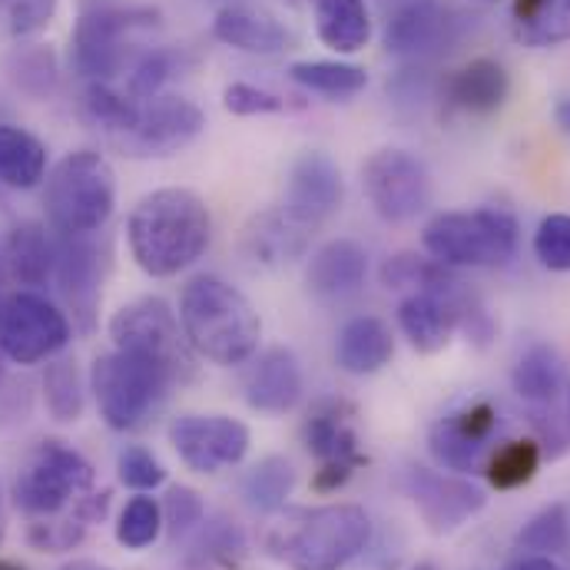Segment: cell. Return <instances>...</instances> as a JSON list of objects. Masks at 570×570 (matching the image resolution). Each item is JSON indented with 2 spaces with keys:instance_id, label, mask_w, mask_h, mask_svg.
Masks as SVG:
<instances>
[{
  "instance_id": "52",
  "label": "cell",
  "mask_w": 570,
  "mask_h": 570,
  "mask_svg": "<svg viewBox=\"0 0 570 570\" xmlns=\"http://www.w3.org/2000/svg\"><path fill=\"white\" fill-rule=\"evenodd\" d=\"M471 3H501V0H471Z\"/></svg>"
},
{
  "instance_id": "2",
  "label": "cell",
  "mask_w": 570,
  "mask_h": 570,
  "mask_svg": "<svg viewBox=\"0 0 570 570\" xmlns=\"http://www.w3.org/2000/svg\"><path fill=\"white\" fill-rule=\"evenodd\" d=\"M213 239V216L199 193L166 186L146 193L127 219L130 256L146 276L169 279L189 269Z\"/></svg>"
},
{
  "instance_id": "46",
  "label": "cell",
  "mask_w": 570,
  "mask_h": 570,
  "mask_svg": "<svg viewBox=\"0 0 570 570\" xmlns=\"http://www.w3.org/2000/svg\"><path fill=\"white\" fill-rule=\"evenodd\" d=\"M223 107L233 117H269V114H283L285 100L256 83H229L223 90Z\"/></svg>"
},
{
  "instance_id": "35",
  "label": "cell",
  "mask_w": 570,
  "mask_h": 570,
  "mask_svg": "<svg viewBox=\"0 0 570 570\" xmlns=\"http://www.w3.org/2000/svg\"><path fill=\"white\" fill-rule=\"evenodd\" d=\"M382 285L385 288H412V292H461L458 276H451L448 266H441L431 256L402 253L385 259L382 266Z\"/></svg>"
},
{
  "instance_id": "4",
  "label": "cell",
  "mask_w": 570,
  "mask_h": 570,
  "mask_svg": "<svg viewBox=\"0 0 570 570\" xmlns=\"http://www.w3.org/2000/svg\"><path fill=\"white\" fill-rule=\"evenodd\" d=\"M372 538V521L358 504H318L288 514L269 531L266 551L288 570H342Z\"/></svg>"
},
{
  "instance_id": "14",
  "label": "cell",
  "mask_w": 570,
  "mask_h": 570,
  "mask_svg": "<svg viewBox=\"0 0 570 570\" xmlns=\"http://www.w3.org/2000/svg\"><path fill=\"white\" fill-rule=\"evenodd\" d=\"M169 444L186 468L199 474H216L249 454L253 434L239 419L229 415H179L169 425Z\"/></svg>"
},
{
  "instance_id": "20",
  "label": "cell",
  "mask_w": 570,
  "mask_h": 570,
  "mask_svg": "<svg viewBox=\"0 0 570 570\" xmlns=\"http://www.w3.org/2000/svg\"><path fill=\"white\" fill-rule=\"evenodd\" d=\"M511 94L508 70L491 57H474L464 67L451 70L441 83V100L448 110L464 117H491L504 107Z\"/></svg>"
},
{
  "instance_id": "50",
  "label": "cell",
  "mask_w": 570,
  "mask_h": 570,
  "mask_svg": "<svg viewBox=\"0 0 570 570\" xmlns=\"http://www.w3.org/2000/svg\"><path fill=\"white\" fill-rule=\"evenodd\" d=\"M0 570H27V568H20L17 561H7V558H0Z\"/></svg>"
},
{
  "instance_id": "25",
  "label": "cell",
  "mask_w": 570,
  "mask_h": 570,
  "mask_svg": "<svg viewBox=\"0 0 570 570\" xmlns=\"http://www.w3.org/2000/svg\"><path fill=\"white\" fill-rule=\"evenodd\" d=\"M395 355L392 328L375 315H358L342 325L335 342V362L348 375H375Z\"/></svg>"
},
{
  "instance_id": "15",
  "label": "cell",
  "mask_w": 570,
  "mask_h": 570,
  "mask_svg": "<svg viewBox=\"0 0 570 570\" xmlns=\"http://www.w3.org/2000/svg\"><path fill=\"white\" fill-rule=\"evenodd\" d=\"M203 130H206V117L193 100L176 97V94H159L153 100H142L137 127L117 142L130 156L166 159V156L186 149L189 142L199 140Z\"/></svg>"
},
{
  "instance_id": "23",
  "label": "cell",
  "mask_w": 570,
  "mask_h": 570,
  "mask_svg": "<svg viewBox=\"0 0 570 570\" xmlns=\"http://www.w3.org/2000/svg\"><path fill=\"white\" fill-rule=\"evenodd\" d=\"M213 37L233 50L253 53V57H279L285 50H292L295 33L283 27L273 13L256 10V7H223L213 20Z\"/></svg>"
},
{
  "instance_id": "47",
  "label": "cell",
  "mask_w": 570,
  "mask_h": 570,
  "mask_svg": "<svg viewBox=\"0 0 570 570\" xmlns=\"http://www.w3.org/2000/svg\"><path fill=\"white\" fill-rule=\"evenodd\" d=\"M508 570H564L554 564V558H534V554H518V561Z\"/></svg>"
},
{
  "instance_id": "12",
  "label": "cell",
  "mask_w": 570,
  "mask_h": 570,
  "mask_svg": "<svg viewBox=\"0 0 570 570\" xmlns=\"http://www.w3.org/2000/svg\"><path fill=\"white\" fill-rule=\"evenodd\" d=\"M362 189L385 223H412L431 206V173L409 149L385 146L362 166Z\"/></svg>"
},
{
  "instance_id": "3",
  "label": "cell",
  "mask_w": 570,
  "mask_h": 570,
  "mask_svg": "<svg viewBox=\"0 0 570 570\" xmlns=\"http://www.w3.org/2000/svg\"><path fill=\"white\" fill-rule=\"evenodd\" d=\"M179 322L193 352L213 365H246L259 352L263 318L256 305L219 276H196L183 285Z\"/></svg>"
},
{
  "instance_id": "33",
  "label": "cell",
  "mask_w": 570,
  "mask_h": 570,
  "mask_svg": "<svg viewBox=\"0 0 570 570\" xmlns=\"http://www.w3.org/2000/svg\"><path fill=\"white\" fill-rule=\"evenodd\" d=\"M544 461V444L538 438H514L491 448L484 461V478L494 491H518L534 481Z\"/></svg>"
},
{
  "instance_id": "8",
  "label": "cell",
  "mask_w": 570,
  "mask_h": 570,
  "mask_svg": "<svg viewBox=\"0 0 570 570\" xmlns=\"http://www.w3.org/2000/svg\"><path fill=\"white\" fill-rule=\"evenodd\" d=\"M173 389V379L130 352H107L97 355L90 368V392L97 399L100 419L114 431H137L142 428L166 402Z\"/></svg>"
},
{
  "instance_id": "42",
  "label": "cell",
  "mask_w": 570,
  "mask_h": 570,
  "mask_svg": "<svg viewBox=\"0 0 570 570\" xmlns=\"http://www.w3.org/2000/svg\"><path fill=\"white\" fill-rule=\"evenodd\" d=\"M534 256L551 273H570V213H551L534 233Z\"/></svg>"
},
{
  "instance_id": "38",
  "label": "cell",
  "mask_w": 570,
  "mask_h": 570,
  "mask_svg": "<svg viewBox=\"0 0 570 570\" xmlns=\"http://www.w3.org/2000/svg\"><path fill=\"white\" fill-rule=\"evenodd\" d=\"M570 541V518L564 504H551L541 514H534L521 534L514 538L518 554H534V558H554L568 548Z\"/></svg>"
},
{
  "instance_id": "54",
  "label": "cell",
  "mask_w": 570,
  "mask_h": 570,
  "mask_svg": "<svg viewBox=\"0 0 570 570\" xmlns=\"http://www.w3.org/2000/svg\"><path fill=\"white\" fill-rule=\"evenodd\" d=\"M0 302H3V295H0Z\"/></svg>"
},
{
  "instance_id": "32",
  "label": "cell",
  "mask_w": 570,
  "mask_h": 570,
  "mask_svg": "<svg viewBox=\"0 0 570 570\" xmlns=\"http://www.w3.org/2000/svg\"><path fill=\"white\" fill-rule=\"evenodd\" d=\"M288 80L295 87L328 97V100H348L368 87L365 67L345 63V60H295L288 67Z\"/></svg>"
},
{
  "instance_id": "1",
  "label": "cell",
  "mask_w": 570,
  "mask_h": 570,
  "mask_svg": "<svg viewBox=\"0 0 570 570\" xmlns=\"http://www.w3.org/2000/svg\"><path fill=\"white\" fill-rule=\"evenodd\" d=\"M94 464L60 438L33 444L13 478V504L27 518V541L37 551H73L110 511V491H94Z\"/></svg>"
},
{
  "instance_id": "39",
  "label": "cell",
  "mask_w": 570,
  "mask_h": 570,
  "mask_svg": "<svg viewBox=\"0 0 570 570\" xmlns=\"http://www.w3.org/2000/svg\"><path fill=\"white\" fill-rule=\"evenodd\" d=\"M7 77L17 90L30 97H43L57 87V60L50 47H17L7 57Z\"/></svg>"
},
{
  "instance_id": "7",
  "label": "cell",
  "mask_w": 570,
  "mask_h": 570,
  "mask_svg": "<svg viewBox=\"0 0 570 570\" xmlns=\"http://www.w3.org/2000/svg\"><path fill=\"white\" fill-rule=\"evenodd\" d=\"M521 226L508 209H464L438 213L422 233L431 259L448 269H494L508 266L518 253Z\"/></svg>"
},
{
  "instance_id": "24",
  "label": "cell",
  "mask_w": 570,
  "mask_h": 570,
  "mask_svg": "<svg viewBox=\"0 0 570 570\" xmlns=\"http://www.w3.org/2000/svg\"><path fill=\"white\" fill-rule=\"evenodd\" d=\"M448 10L438 0H409L385 23V50L402 60L434 53L448 37Z\"/></svg>"
},
{
  "instance_id": "21",
  "label": "cell",
  "mask_w": 570,
  "mask_h": 570,
  "mask_svg": "<svg viewBox=\"0 0 570 570\" xmlns=\"http://www.w3.org/2000/svg\"><path fill=\"white\" fill-rule=\"evenodd\" d=\"M302 368H298V358L276 345V348H266L246 372L243 379V392H246V402L249 409L256 412H266V415H285L292 412L298 402H302Z\"/></svg>"
},
{
  "instance_id": "16",
  "label": "cell",
  "mask_w": 570,
  "mask_h": 570,
  "mask_svg": "<svg viewBox=\"0 0 570 570\" xmlns=\"http://www.w3.org/2000/svg\"><path fill=\"white\" fill-rule=\"evenodd\" d=\"M494 431H498V409L491 402H471V405L444 415L431 428L428 448L444 471L471 474V471L484 468V461L494 448L491 444Z\"/></svg>"
},
{
  "instance_id": "53",
  "label": "cell",
  "mask_w": 570,
  "mask_h": 570,
  "mask_svg": "<svg viewBox=\"0 0 570 570\" xmlns=\"http://www.w3.org/2000/svg\"><path fill=\"white\" fill-rule=\"evenodd\" d=\"M568 425H570V395H568Z\"/></svg>"
},
{
  "instance_id": "30",
  "label": "cell",
  "mask_w": 570,
  "mask_h": 570,
  "mask_svg": "<svg viewBox=\"0 0 570 570\" xmlns=\"http://www.w3.org/2000/svg\"><path fill=\"white\" fill-rule=\"evenodd\" d=\"M511 385L531 405H554L561 389H564V362H561V355L544 342L531 345L518 358V365L511 372Z\"/></svg>"
},
{
  "instance_id": "22",
  "label": "cell",
  "mask_w": 570,
  "mask_h": 570,
  "mask_svg": "<svg viewBox=\"0 0 570 570\" xmlns=\"http://www.w3.org/2000/svg\"><path fill=\"white\" fill-rule=\"evenodd\" d=\"M368 276V253L352 239L325 243L305 266V285L322 302H345L362 292Z\"/></svg>"
},
{
  "instance_id": "9",
  "label": "cell",
  "mask_w": 570,
  "mask_h": 570,
  "mask_svg": "<svg viewBox=\"0 0 570 570\" xmlns=\"http://www.w3.org/2000/svg\"><path fill=\"white\" fill-rule=\"evenodd\" d=\"M110 338H114V348L159 365L173 379V385L196 379V352L183 332V322L156 295L124 305L110 318Z\"/></svg>"
},
{
  "instance_id": "13",
  "label": "cell",
  "mask_w": 570,
  "mask_h": 570,
  "mask_svg": "<svg viewBox=\"0 0 570 570\" xmlns=\"http://www.w3.org/2000/svg\"><path fill=\"white\" fill-rule=\"evenodd\" d=\"M402 488L419 508L431 534H451L464 521L484 511L488 498L478 484L454 471H434L425 464H409L402 474Z\"/></svg>"
},
{
  "instance_id": "44",
  "label": "cell",
  "mask_w": 570,
  "mask_h": 570,
  "mask_svg": "<svg viewBox=\"0 0 570 570\" xmlns=\"http://www.w3.org/2000/svg\"><path fill=\"white\" fill-rule=\"evenodd\" d=\"M117 474H120V481H124L130 491H137V494H149V491H156V488L166 481L163 461H159L149 448H142V444H127V448L117 454Z\"/></svg>"
},
{
  "instance_id": "26",
  "label": "cell",
  "mask_w": 570,
  "mask_h": 570,
  "mask_svg": "<svg viewBox=\"0 0 570 570\" xmlns=\"http://www.w3.org/2000/svg\"><path fill=\"white\" fill-rule=\"evenodd\" d=\"M318 40L335 53H358L372 40V13L365 0H308Z\"/></svg>"
},
{
  "instance_id": "37",
  "label": "cell",
  "mask_w": 570,
  "mask_h": 570,
  "mask_svg": "<svg viewBox=\"0 0 570 570\" xmlns=\"http://www.w3.org/2000/svg\"><path fill=\"white\" fill-rule=\"evenodd\" d=\"M43 399L57 422H77L83 415V379L73 358H50L43 372Z\"/></svg>"
},
{
  "instance_id": "27",
  "label": "cell",
  "mask_w": 570,
  "mask_h": 570,
  "mask_svg": "<svg viewBox=\"0 0 570 570\" xmlns=\"http://www.w3.org/2000/svg\"><path fill=\"white\" fill-rule=\"evenodd\" d=\"M308 246V229L292 223L285 213H263L246 226L243 249L259 266H288Z\"/></svg>"
},
{
  "instance_id": "6",
  "label": "cell",
  "mask_w": 570,
  "mask_h": 570,
  "mask_svg": "<svg viewBox=\"0 0 570 570\" xmlns=\"http://www.w3.org/2000/svg\"><path fill=\"white\" fill-rule=\"evenodd\" d=\"M156 7L142 0H83L70 33V63L87 83H114L134 53V37L156 27Z\"/></svg>"
},
{
  "instance_id": "51",
  "label": "cell",
  "mask_w": 570,
  "mask_h": 570,
  "mask_svg": "<svg viewBox=\"0 0 570 570\" xmlns=\"http://www.w3.org/2000/svg\"><path fill=\"white\" fill-rule=\"evenodd\" d=\"M412 570H438V564H434V561H419Z\"/></svg>"
},
{
  "instance_id": "5",
  "label": "cell",
  "mask_w": 570,
  "mask_h": 570,
  "mask_svg": "<svg viewBox=\"0 0 570 570\" xmlns=\"http://www.w3.org/2000/svg\"><path fill=\"white\" fill-rule=\"evenodd\" d=\"M47 223L57 236H94L117 209V173L97 149L67 153L47 176Z\"/></svg>"
},
{
  "instance_id": "40",
  "label": "cell",
  "mask_w": 570,
  "mask_h": 570,
  "mask_svg": "<svg viewBox=\"0 0 570 570\" xmlns=\"http://www.w3.org/2000/svg\"><path fill=\"white\" fill-rule=\"evenodd\" d=\"M176 53L166 50V47H149L142 50L140 57L130 63V73H127V94L134 100H153L163 94V87L176 77Z\"/></svg>"
},
{
  "instance_id": "31",
  "label": "cell",
  "mask_w": 570,
  "mask_h": 570,
  "mask_svg": "<svg viewBox=\"0 0 570 570\" xmlns=\"http://www.w3.org/2000/svg\"><path fill=\"white\" fill-rule=\"evenodd\" d=\"M7 259L13 279L23 285H43L53 276L57 243H50L40 223H20L7 236Z\"/></svg>"
},
{
  "instance_id": "43",
  "label": "cell",
  "mask_w": 570,
  "mask_h": 570,
  "mask_svg": "<svg viewBox=\"0 0 570 570\" xmlns=\"http://www.w3.org/2000/svg\"><path fill=\"white\" fill-rule=\"evenodd\" d=\"M57 7L60 0H0V20L10 30V37L27 40L53 23Z\"/></svg>"
},
{
  "instance_id": "48",
  "label": "cell",
  "mask_w": 570,
  "mask_h": 570,
  "mask_svg": "<svg viewBox=\"0 0 570 570\" xmlns=\"http://www.w3.org/2000/svg\"><path fill=\"white\" fill-rule=\"evenodd\" d=\"M554 124L561 127V134L570 140V97L568 100H561L558 107H554Z\"/></svg>"
},
{
  "instance_id": "41",
  "label": "cell",
  "mask_w": 570,
  "mask_h": 570,
  "mask_svg": "<svg viewBox=\"0 0 570 570\" xmlns=\"http://www.w3.org/2000/svg\"><path fill=\"white\" fill-rule=\"evenodd\" d=\"M159 531H163V504L149 494L130 498L117 524V541L127 551H142L159 538Z\"/></svg>"
},
{
  "instance_id": "36",
  "label": "cell",
  "mask_w": 570,
  "mask_h": 570,
  "mask_svg": "<svg viewBox=\"0 0 570 570\" xmlns=\"http://www.w3.org/2000/svg\"><path fill=\"white\" fill-rule=\"evenodd\" d=\"M295 488V471L292 464L279 458V454H269L263 458L243 481V498L253 511H263V514H276L283 511L285 498L292 494Z\"/></svg>"
},
{
  "instance_id": "11",
  "label": "cell",
  "mask_w": 570,
  "mask_h": 570,
  "mask_svg": "<svg viewBox=\"0 0 570 570\" xmlns=\"http://www.w3.org/2000/svg\"><path fill=\"white\" fill-rule=\"evenodd\" d=\"M70 342L67 315L40 292L20 288L0 302V352L13 365H40L57 358Z\"/></svg>"
},
{
  "instance_id": "34",
  "label": "cell",
  "mask_w": 570,
  "mask_h": 570,
  "mask_svg": "<svg viewBox=\"0 0 570 570\" xmlns=\"http://www.w3.org/2000/svg\"><path fill=\"white\" fill-rule=\"evenodd\" d=\"M140 107V100H134L130 94H120L114 83H87L80 94V114L87 117V124L107 130L114 140L127 137L137 127Z\"/></svg>"
},
{
  "instance_id": "45",
  "label": "cell",
  "mask_w": 570,
  "mask_h": 570,
  "mask_svg": "<svg viewBox=\"0 0 570 570\" xmlns=\"http://www.w3.org/2000/svg\"><path fill=\"white\" fill-rule=\"evenodd\" d=\"M203 514H206V508H203L199 491H193L186 484H173L166 491V498H163V524L169 528L173 538H183L196 524H203Z\"/></svg>"
},
{
  "instance_id": "19",
  "label": "cell",
  "mask_w": 570,
  "mask_h": 570,
  "mask_svg": "<svg viewBox=\"0 0 570 570\" xmlns=\"http://www.w3.org/2000/svg\"><path fill=\"white\" fill-rule=\"evenodd\" d=\"M53 279L80 328H94L100 308V253L90 236H60Z\"/></svg>"
},
{
  "instance_id": "18",
  "label": "cell",
  "mask_w": 570,
  "mask_h": 570,
  "mask_svg": "<svg viewBox=\"0 0 570 570\" xmlns=\"http://www.w3.org/2000/svg\"><path fill=\"white\" fill-rule=\"evenodd\" d=\"M474 305L461 292H412L399 302V328L422 355L441 352Z\"/></svg>"
},
{
  "instance_id": "29",
  "label": "cell",
  "mask_w": 570,
  "mask_h": 570,
  "mask_svg": "<svg viewBox=\"0 0 570 570\" xmlns=\"http://www.w3.org/2000/svg\"><path fill=\"white\" fill-rule=\"evenodd\" d=\"M47 176V146L30 130L0 124V186L33 189Z\"/></svg>"
},
{
  "instance_id": "49",
  "label": "cell",
  "mask_w": 570,
  "mask_h": 570,
  "mask_svg": "<svg viewBox=\"0 0 570 570\" xmlns=\"http://www.w3.org/2000/svg\"><path fill=\"white\" fill-rule=\"evenodd\" d=\"M63 570H114V568H107V564H100V561H87V558H77V561L63 564Z\"/></svg>"
},
{
  "instance_id": "28",
  "label": "cell",
  "mask_w": 570,
  "mask_h": 570,
  "mask_svg": "<svg viewBox=\"0 0 570 570\" xmlns=\"http://www.w3.org/2000/svg\"><path fill=\"white\" fill-rule=\"evenodd\" d=\"M511 33L534 50L568 43L570 0H511Z\"/></svg>"
},
{
  "instance_id": "17",
  "label": "cell",
  "mask_w": 570,
  "mask_h": 570,
  "mask_svg": "<svg viewBox=\"0 0 570 570\" xmlns=\"http://www.w3.org/2000/svg\"><path fill=\"white\" fill-rule=\"evenodd\" d=\"M342 199H345V179L328 153L308 149L292 163L283 199V213L292 223L305 229L318 226L338 213Z\"/></svg>"
},
{
  "instance_id": "10",
  "label": "cell",
  "mask_w": 570,
  "mask_h": 570,
  "mask_svg": "<svg viewBox=\"0 0 570 570\" xmlns=\"http://www.w3.org/2000/svg\"><path fill=\"white\" fill-rule=\"evenodd\" d=\"M302 441L318 464L312 478V488L318 494L345 488L355 478V471L368 464V454L362 451V438L355 431V405L345 399L315 402L302 425Z\"/></svg>"
}]
</instances>
